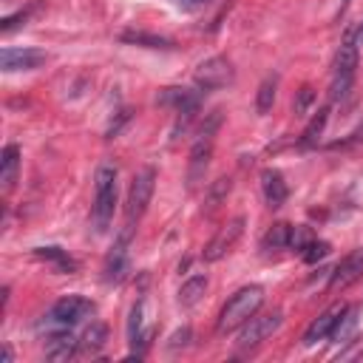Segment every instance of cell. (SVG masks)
I'll return each mask as SVG.
<instances>
[{
	"instance_id": "obj_1",
	"label": "cell",
	"mask_w": 363,
	"mask_h": 363,
	"mask_svg": "<svg viewBox=\"0 0 363 363\" xmlns=\"http://www.w3.org/2000/svg\"><path fill=\"white\" fill-rule=\"evenodd\" d=\"M264 304V286L258 284H250V286H242L236 296H230V301L222 307V315L216 321V329L222 335L225 332H233L239 326H244Z\"/></svg>"
},
{
	"instance_id": "obj_2",
	"label": "cell",
	"mask_w": 363,
	"mask_h": 363,
	"mask_svg": "<svg viewBox=\"0 0 363 363\" xmlns=\"http://www.w3.org/2000/svg\"><path fill=\"white\" fill-rule=\"evenodd\" d=\"M117 207V168L114 165H100L94 176V227L100 233L108 230Z\"/></svg>"
},
{
	"instance_id": "obj_3",
	"label": "cell",
	"mask_w": 363,
	"mask_h": 363,
	"mask_svg": "<svg viewBox=\"0 0 363 363\" xmlns=\"http://www.w3.org/2000/svg\"><path fill=\"white\" fill-rule=\"evenodd\" d=\"M355 68H357V48H355L352 40H346L335 54V74H332V83H329V100L332 103L343 100L352 91Z\"/></svg>"
},
{
	"instance_id": "obj_4",
	"label": "cell",
	"mask_w": 363,
	"mask_h": 363,
	"mask_svg": "<svg viewBox=\"0 0 363 363\" xmlns=\"http://www.w3.org/2000/svg\"><path fill=\"white\" fill-rule=\"evenodd\" d=\"M154 187H157V171L148 165V168H142L133 182H131V190H128V202H125V216H128V222L133 225L139 216L148 210L151 204V196H154Z\"/></svg>"
},
{
	"instance_id": "obj_5",
	"label": "cell",
	"mask_w": 363,
	"mask_h": 363,
	"mask_svg": "<svg viewBox=\"0 0 363 363\" xmlns=\"http://www.w3.org/2000/svg\"><path fill=\"white\" fill-rule=\"evenodd\" d=\"M281 324H284V312L281 310H275V312H267V315H253L244 326H242V332H239V349H253V346H258V343H264L270 335H275L278 329H281Z\"/></svg>"
},
{
	"instance_id": "obj_6",
	"label": "cell",
	"mask_w": 363,
	"mask_h": 363,
	"mask_svg": "<svg viewBox=\"0 0 363 363\" xmlns=\"http://www.w3.org/2000/svg\"><path fill=\"white\" fill-rule=\"evenodd\" d=\"M233 83V65L225 57H210L196 68V86L202 91H219Z\"/></svg>"
},
{
	"instance_id": "obj_7",
	"label": "cell",
	"mask_w": 363,
	"mask_h": 363,
	"mask_svg": "<svg viewBox=\"0 0 363 363\" xmlns=\"http://www.w3.org/2000/svg\"><path fill=\"white\" fill-rule=\"evenodd\" d=\"M242 233H244V216H236V219H230L219 233L210 239V244L204 247V261H219V258H225V256L230 253V247L242 239Z\"/></svg>"
},
{
	"instance_id": "obj_8",
	"label": "cell",
	"mask_w": 363,
	"mask_h": 363,
	"mask_svg": "<svg viewBox=\"0 0 363 363\" xmlns=\"http://www.w3.org/2000/svg\"><path fill=\"white\" fill-rule=\"evenodd\" d=\"M48 60L43 48H4L0 51V68L4 71H34Z\"/></svg>"
},
{
	"instance_id": "obj_9",
	"label": "cell",
	"mask_w": 363,
	"mask_h": 363,
	"mask_svg": "<svg viewBox=\"0 0 363 363\" xmlns=\"http://www.w3.org/2000/svg\"><path fill=\"white\" fill-rule=\"evenodd\" d=\"M157 103L165 105V108H173L182 117H196V111H199V94L190 91V88H179V86L162 88L157 94Z\"/></svg>"
},
{
	"instance_id": "obj_10",
	"label": "cell",
	"mask_w": 363,
	"mask_h": 363,
	"mask_svg": "<svg viewBox=\"0 0 363 363\" xmlns=\"http://www.w3.org/2000/svg\"><path fill=\"white\" fill-rule=\"evenodd\" d=\"M343 312H346V307H343V304H332L326 312H321V315L307 326V332H304V343H307V346H315L318 341L332 338V332H335L338 321L343 318Z\"/></svg>"
},
{
	"instance_id": "obj_11",
	"label": "cell",
	"mask_w": 363,
	"mask_h": 363,
	"mask_svg": "<svg viewBox=\"0 0 363 363\" xmlns=\"http://www.w3.org/2000/svg\"><path fill=\"white\" fill-rule=\"evenodd\" d=\"M360 275H363V247H357V250L346 253V256L338 261V267L332 270L329 286H332V289H343V286L355 284Z\"/></svg>"
},
{
	"instance_id": "obj_12",
	"label": "cell",
	"mask_w": 363,
	"mask_h": 363,
	"mask_svg": "<svg viewBox=\"0 0 363 363\" xmlns=\"http://www.w3.org/2000/svg\"><path fill=\"white\" fill-rule=\"evenodd\" d=\"M94 310V304L88 301V298H80V296H68V298H62V301H57L54 307H51V318H57L60 324H65V326H74V324H80L88 312Z\"/></svg>"
},
{
	"instance_id": "obj_13",
	"label": "cell",
	"mask_w": 363,
	"mask_h": 363,
	"mask_svg": "<svg viewBox=\"0 0 363 363\" xmlns=\"http://www.w3.org/2000/svg\"><path fill=\"white\" fill-rule=\"evenodd\" d=\"M213 157V136H196V145L190 151V165H187V185L196 187L204 179V171Z\"/></svg>"
},
{
	"instance_id": "obj_14",
	"label": "cell",
	"mask_w": 363,
	"mask_h": 363,
	"mask_svg": "<svg viewBox=\"0 0 363 363\" xmlns=\"http://www.w3.org/2000/svg\"><path fill=\"white\" fill-rule=\"evenodd\" d=\"M261 190H264V199H267V204H270L272 210L281 207V204L286 202V196H289V187H286L284 176H281V171H275V168L261 171Z\"/></svg>"
},
{
	"instance_id": "obj_15",
	"label": "cell",
	"mask_w": 363,
	"mask_h": 363,
	"mask_svg": "<svg viewBox=\"0 0 363 363\" xmlns=\"http://www.w3.org/2000/svg\"><path fill=\"white\" fill-rule=\"evenodd\" d=\"M18 171H20V148L18 145H6L4 157H0V182H4V190L15 187Z\"/></svg>"
},
{
	"instance_id": "obj_16",
	"label": "cell",
	"mask_w": 363,
	"mask_h": 363,
	"mask_svg": "<svg viewBox=\"0 0 363 363\" xmlns=\"http://www.w3.org/2000/svg\"><path fill=\"white\" fill-rule=\"evenodd\" d=\"M125 242H128V233L122 236V242L114 247V253L108 256L105 261V281L108 284H119L125 275H128V256H125Z\"/></svg>"
},
{
	"instance_id": "obj_17",
	"label": "cell",
	"mask_w": 363,
	"mask_h": 363,
	"mask_svg": "<svg viewBox=\"0 0 363 363\" xmlns=\"http://www.w3.org/2000/svg\"><path fill=\"white\" fill-rule=\"evenodd\" d=\"M77 341L71 332H60V335H48V349H46V357L48 360H68V357H74L77 352Z\"/></svg>"
},
{
	"instance_id": "obj_18",
	"label": "cell",
	"mask_w": 363,
	"mask_h": 363,
	"mask_svg": "<svg viewBox=\"0 0 363 363\" xmlns=\"http://www.w3.org/2000/svg\"><path fill=\"white\" fill-rule=\"evenodd\" d=\"M326 122H329V108L324 105V108H318V111L312 114V119L307 122V128H304V133H301V142H298L301 148H312V145H318V139H321Z\"/></svg>"
},
{
	"instance_id": "obj_19",
	"label": "cell",
	"mask_w": 363,
	"mask_h": 363,
	"mask_svg": "<svg viewBox=\"0 0 363 363\" xmlns=\"http://www.w3.org/2000/svg\"><path fill=\"white\" fill-rule=\"evenodd\" d=\"M204 293H207V278H204V275H193V278H187V281L182 284V289H179V304H182V307H193V304L202 301Z\"/></svg>"
},
{
	"instance_id": "obj_20",
	"label": "cell",
	"mask_w": 363,
	"mask_h": 363,
	"mask_svg": "<svg viewBox=\"0 0 363 363\" xmlns=\"http://www.w3.org/2000/svg\"><path fill=\"white\" fill-rule=\"evenodd\" d=\"M289 236H293V227H289L286 222H278L264 233L261 247L264 250H284V247H289Z\"/></svg>"
},
{
	"instance_id": "obj_21",
	"label": "cell",
	"mask_w": 363,
	"mask_h": 363,
	"mask_svg": "<svg viewBox=\"0 0 363 363\" xmlns=\"http://www.w3.org/2000/svg\"><path fill=\"white\" fill-rule=\"evenodd\" d=\"M275 94H278V77H267V80L258 86V94H256V111H258L261 117L272 111Z\"/></svg>"
},
{
	"instance_id": "obj_22",
	"label": "cell",
	"mask_w": 363,
	"mask_h": 363,
	"mask_svg": "<svg viewBox=\"0 0 363 363\" xmlns=\"http://www.w3.org/2000/svg\"><path fill=\"white\" fill-rule=\"evenodd\" d=\"M105 341H108V326L105 324H91L88 329H86V335H83V341H80V346L86 349V352H100L103 346H105Z\"/></svg>"
},
{
	"instance_id": "obj_23",
	"label": "cell",
	"mask_w": 363,
	"mask_h": 363,
	"mask_svg": "<svg viewBox=\"0 0 363 363\" xmlns=\"http://www.w3.org/2000/svg\"><path fill=\"white\" fill-rule=\"evenodd\" d=\"M122 40L136 43V46H148V48H173V40L159 37V34H145V32H125Z\"/></svg>"
},
{
	"instance_id": "obj_24",
	"label": "cell",
	"mask_w": 363,
	"mask_h": 363,
	"mask_svg": "<svg viewBox=\"0 0 363 363\" xmlns=\"http://www.w3.org/2000/svg\"><path fill=\"white\" fill-rule=\"evenodd\" d=\"M34 253H37V258L54 261V264H57L60 270H68V272H71V270H74V267H77V264H74V258H71L68 253H62L60 247H37Z\"/></svg>"
},
{
	"instance_id": "obj_25",
	"label": "cell",
	"mask_w": 363,
	"mask_h": 363,
	"mask_svg": "<svg viewBox=\"0 0 363 363\" xmlns=\"http://www.w3.org/2000/svg\"><path fill=\"white\" fill-rule=\"evenodd\" d=\"M142 315H145V304L136 301L128 315V343L131 346H136V341H142Z\"/></svg>"
},
{
	"instance_id": "obj_26",
	"label": "cell",
	"mask_w": 363,
	"mask_h": 363,
	"mask_svg": "<svg viewBox=\"0 0 363 363\" xmlns=\"http://www.w3.org/2000/svg\"><path fill=\"white\" fill-rule=\"evenodd\" d=\"M355 324H357V310H346V312H343V318L338 321V326H335L332 338H335V341H346V338L352 335Z\"/></svg>"
},
{
	"instance_id": "obj_27",
	"label": "cell",
	"mask_w": 363,
	"mask_h": 363,
	"mask_svg": "<svg viewBox=\"0 0 363 363\" xmlns=\"http://www.w3.org/2000/svg\"><path fill=\"white\" fill-rule=\"evenodd\" d=\"M222 119H225L222 108H216V111H210V114L204 117V122L199 125V133H196V136H216V131H219V128H222Z\"/></svg>"
},
{
	"instance_id": "obj_28",
	"label": "cell",
	"mask_w": 363,
	"mask_h": 363,
	"mask_svg": "<svg viewBox=\"0 0 363 363\" xmlns=\"http://www.w3.org/2000/svg\"><path fill=\"white\" fill-rule=\"evenodd\" d=\"M326 256H329V244H326V242L312 239V242L304 247V261H307V264H315V261H321V258H326Z\"/></svg>"
},
{
	"instance_id": "obj_29",
	"label": "cell",
	"mask_w": 363,
	"mask_h": 363,
	"mask_svg": "<svg viewBox=\"0 0 363 363\" xmlns=\"http://www.w3.org/2000/svg\"><path fill=\"white\" fill-rule=\"evenodd\" d=\"M315 103V91H312V86H304L298 94H296V103H293V108H296V114L298 117H307V111H310V105Z\"/></svg>"
},
{
	"instance_id": "obj_30",
	"label": "cell",
	"mask_w": 363,
	"mask_h": 363,
	"mask_svg": "<svg viewBox=\"0 0 363 363\" xmlns=\"http://www.w3.org/2000/svg\"><path fill=\"white\" fill-rule=\"evenodd\" d=\"M315 236H312V230L310 227H293V236H289V247H293V250H304L310 242H312Z\"/></svg>"
},
{
	"instance_id": "obj_31",
	"label": "cell",
	"mask_w": 363,
	"mask_h": 363,
	"mask_svg": "<svg viewBox=\"0 0 363 363\" xmlns=\"http://www.w3.org/2000/svg\"><path fill=\"white\" fill-rule=\"evenodd\" d=\"M32 12H34V6H32V9H26V12H18V15H12V18H4V23H0V32L9 34V32H12V29H18L20 23L26 26V20L32 18Z\"/></svg>"
},
{
	"instance_id": "obj_32",
	"label": "cell",
	"mask_w": 363,
	"mask_h": 363,
	"mask_svg": "<svg viewBox=\"0 0 363 363\" xmlns=\"http://www.w3.org/2000/svg\"><path fill=\"white\" fill-rule=\"evenodd\" d=\"M227 193H230V179H227V176H222L219 182L213 185V190H210V202H213V204H216V202H222Z\"/></svg>"
},
{
	"instance_id": "obj_33",
	"label": "cell",
	"mask_w": 363,
	"mask_h": 363,
	"mask_svg": "<svg viewBox=\"0 0 363 363\" xmlns=\"http://www.w3.org/2000/svg\"><path fill=\"white\" fill-rule=\"evenodd\" d=\"M128 119H131V111H128V108H125V111H119V114H117V119H114V122L108 125V131H105V136H108V139H114V136H117V133L122 131V125H125Z\"/></svg>"
},
{
	"instance_id": "obj_34",
	"label": "cell",
	"mask_w": 363,
	"mask_h": 363,
	"mask_svg": "<svg viewBox=\"0 0 363 363\" xmlns=\"http://www.w3.org/2000/svg\"><path fill=\"white\" fill-rule=\"evenodd\" d=\"M187 338H190V329H187V326H185V329H182V332H176V335H173V338H171V346H173V349H176V346H179V343H185V341H187Z\"/></svg>"
},
{
	"instance_id": "obj_35",
	"label": "cell",
	"mask_w": 363,
	"mask_h": 363,
	"mask_svg": "<svg viewBox=\"0 0 363 363\" xmlns=\"http://www.w3.org/2000/svg\"><path fill=\"white\" fill-rule=\"evenodd\" d=\"M4 363H12V349H9V346L4 349Z\"/></svg>"
},
{
	"instance_id": "obj_36",
	"label": "cell",
	"mask_w": 363,
	"mask_h": 363,
	"mask_svg": "<svg viewBox=\"0 0 363 363\" xmlns=\"http://www.w3.org/2000/svg\"><path fill=\"white\" fill-rule=\"evenodd\" d=\"M357 43H360V46H363V26H360V29H357Z\"/></svg>"
}]
</instances>
